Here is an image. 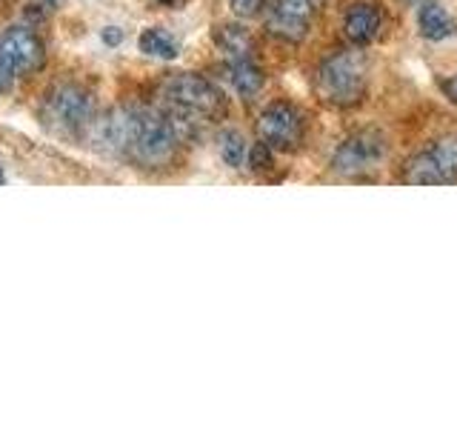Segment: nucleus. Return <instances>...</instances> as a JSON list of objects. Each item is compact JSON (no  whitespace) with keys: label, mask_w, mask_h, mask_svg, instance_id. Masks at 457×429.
<instances>
[{"label":"nucleus","mask_w":457,"mask_h":429,"mask_svg":"<svg viewBox=\"0 0 457 429\" xmlns=\"http://www.w3.org/2000/svg\"><path fill=\"white\" fill-rule=\"evenodd\" d=\"M218 149H220V157H223V164L226 166H232V169H240L243 164L249 161V147H246V140H243L240 132H223L218 138Z\"/></svg>","instance_id":"15"},{"label":"nucleus","mask_w":457,"mask_h":429,"mask_svg":"<svg viewBox=\"0 0 457 429\" xmlns=\"http://www.w3.org/2000/svg\"><path fill=\"white\" fill-rule=\"evenodd\" d=\"M437 86H440V92L446 95L452 104L457 106V72H454V75H449V78H443Z\"/></svg>","instance_id":"17"},{"label":"nucleus","mask_w":457,"mask_h":429,"mask_svg":"<svg viewBox=\"0 0 457 429\" xmlns=\"http://www.w3.org/2000/svg\"><path fill=\"white\" fill-rule=\"evenodd\" d=\"M4 181H6V178H4V169H0V183H4Z\"/></svg>","instance_id":"21"},{"label":"nucleus","mask_w":457,"mask_h":429,"mask_svg":"<svg viewBox=\"0 0 457 429\" xmlns=\"http://www.w3.org/2000/svg\"><path fill=\"white\" fill-rule=\"evenodd\" d=\"M104 40L109 43V46H118V43L123 40V32L118 26H109V29H104Z\"/></svg>","instance_id":"19"},{"label":"nucleus","mask_w":457,"mask_h":429,"mask_svg":"<svg viewBox=\"0 0 457 429\" xmlns=\"http://www.w3.org/2000/svg\"><path fill=\"white\" fill-rule=\"evenodd\" d=\"M383 29V9L371 0H357L343 14V35L352 46H369L380 38Z\"/></svg>","instance_id":"10"},{"label":"nucleus","mask_w":457,"mask_h":429,"mask_svg":"<svg viewBox=\"0 0 457 429\" xmlns=\"http://www.w3.org/2000/svg\"><path fill=\"white\" fill-rule=\"evenodd\" d=\"M95 118V97L80 83H57L43 97V123L61 135L89 132Z\"/></svg>","instance_id":"3"},{"label":"nucleus","mask_w":457,"mask_h":429,"mask_svg":"<svg viewBox=\"0 0 457 429\" xmlns=\"http://www.w3.org/2000/svg\"><path fill=\"white\" fill-rule=\"evenodd\" d=\"M418 29L426 40H449L457 35V21L443 0H418Z\"/></svg>","instance_id":"11"},{"label":"nucleus","mask_w":457,"mask_h":429,"mask_svg":"<svg viewBox=\"0 0 457 429\" xmlns=\"http://www.w3.org/2000/svg\"><path fill=\"white\" fill-rule=\"evenodd\" d=\"M214 46L226 55V61L254 57V38L249 35V29H243L237 23L218 26V32H214Z\"/></svg>","instance_id":"13"},{"label":"nucleus","mask_w":457,"mask_h":429,"mask_svg":"<svg viewBox=\"0 0 457 429\" xmlns=\"http://www.w3.org/2000/svg\"><path fill=\"white\" fill-rule=\"evenodd\" d=\"M163 100H166V109L195 114V118H200V121L218 118L226 106L223 92L218 89V86L204 75H195V72L171 75L163 83Z\"/></svg>","instance_id":"4"},{"label":"nucleus","mask_w":457,"mask_h":429,"mask_svg":"<svg viewBox=\"0 0 457 429\" xmlns=\"http://www.w3.org/2000/svg\"><path fill=\"white\" fill-rule=\"evenodd\" d=\"M0 61L12 75H32L46 61V46L29 26H12L0 35Z\"/></svg>","instance_id":"9"},{"label":"nucleus","mask_w":457,"mask_h":429,"mask_svg":"<svg viewBox=\"0 0 457 429\" xmlns=\"http://www.w3.org/2000/svg\"><path fill=\"white\" fill-rule=\"evenodd\" d=\"M97 149L112 152L140 169H163L178 157L180 135L163 109L114 106L97 114L89 126Z\"/></svg>","instance_id":"1"},{"label":"nucleus","mask_w":457,"mask_h":429,"mask_svg":"<svg viewBox=\"0 0 457 429\" xmlns=\"http://www.w3.org/2000/svg\"><path fill=\"white\" fill-rule=\"evenodd\" d=\"M386 157V138L378 129H357L340 140L332 155V172L340 178H363L375 172Z\"/></svg>","instance_id":"7"},{"label":"nucleus","mask_w":457,"mask_h":429,"mask_svg":"<svg viewBox=\"0 0 457 429\" xmlns=\"http://www.w3.org/2000/svg\"><path fill=\"white\" fill-rule=\"evenodd\" d=\"M228 6H232V12L237 14V18L252 21V18H257V14H266L269 0H228Z\"/></svg>","instance_id":"16"},{"label":"nucleus","mask_w":457,"mask_h":429,"mask_svg":"<svg viewBox=\"0 0 457 429\" xmlns=\"http://www.w3.org/2000/svg\"><path fill=\"white\" fill-rule=\"evenodd\" d=\"M457 181V135H443L411 155L403 166V183L437 186Z\"/></svg>","instance_id":"6"},{"label":"nucleus","mask_w":457,"mask_h":429,"mask_svg":"<svg viewBox=\"0 0 457 429\" xmlns=\"http://www.w3.org/2000/svg\"><path fill=\"white\" fill-rule=\"evenodd\" d=\"M326 0H269L266 32L283 43H303Z\"/></svg>","instance_id":"8"},{"label":"nucleus","mask_w":457,"mask_h":429,"mask_svg":"<svg viewBox=\"0 0 457 429\" xmlns=\"http://www.w3.org/2000/svg\"><path fill=\"white\" fill-rule=\"evenodd\" d=\"M257 138L275 152H297L306 138V114L289 100H271L257 114Z\"/></svg>","instance_id":"5"},{"label":"nucleus","mask_w":457,"mask_h":429,"mask_svg":"<svg viewBox=\"0 0 457 429\" xmlns=\"http://www.w3.org/2000/svg\"><path fill=\"white\" fill-rule=\"evenodd\" d=\"M40 4H43V6H57L61 0H40Z\"/></svg>","instance_id":"20"},{"label":"nucleus","mask_w":457,"mask_h":429,"mask_svg":"<svg viewBox=\"0 0 457 429\" xmlns=\"http://www.w3.org/2000/svg\"><path fill=\"white\" fill-rule=\"evenodd\" d=\"M314 92L326 106L354 109L369 95V63L357 49H337L320 61Z\"/></svg>","instance_id":"2"},{"label":"nucleus","mask_w":457,"mask_h":429,"mask_svg":"<svg viewBox=\"0 0 457 429\" xmlns=\"http://www.w3.org/2000/svg\"><path fill=\"white\" fill-rule=\"evenodd\" d=\"M12 80H14V75L9 72V66L0 61V95H6L12 89Z\"/></svg>","instance_id":"18"},{"label":"nucleus","mask_w":457,"mask_h":429,"mask_svg":"<svg viewBox=\"0 0 457 429\" xmlns=\"http://www.w3.org/2000/svg\"><path fill=\"white\" fill-rule=\"evenodd\" d=\"M223 78L232 89L243 97V100H252L257 97V92L263 89L266 75L263 69L254 63V57H243V61H226L223 63Z\"/></svg>","instance_id":"12"},{"label":"nucleus","mask_w":457,"mask_h":429,"mask_svg":"<svg viewBox=\"0 0 457 429\" xmlns=\"http://www.w3.org/2000/svg\"><path fill=\"white\" fill-rule=\"evenodd\" d=\"M140 52L149 57H161V61H175L180 55V43L178 38L169 32V29L152 26L140 35Z\"/></svg>","instance_id":"14"}]
</instances>
